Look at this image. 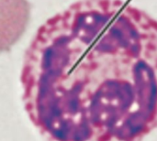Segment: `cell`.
Returning <instances> with one entry per match:
<instances>
[{"label":"cell","mask_w":157,"mask_h":141,"mask_svg":"<svg viewBox=\"0 0 157 141\" xmlns=\"http://www.w3.org/2000/svg\"><path fill=\"white\" fill-rule=\"evenodd\" d=\"M29 17L28 0H0V53L9 50L20 39Z\"/></svg>","instance_id":"2"},{"label":"cell","mask_w":157,"mask_h":141,"mask_svg":"<svg viewBox=\"0 0 157 141\" xmlns=\"http://www.w3.org/2000/svg\"><path fill=\"white\" fill-rule=\"evenodd\" d=\"M51 141H142L157 128V20L123 0H79L36 31L20 75Z\"/></svg>","instance_id":"1"}]
</instances>
